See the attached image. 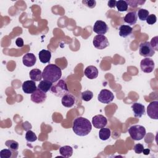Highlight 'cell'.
<instances>
[{
    "instance_id": "6da1fadb",
    "label": "cell",
    "mask_w": 158,
    "mask_h": 158,
    "mask_svg": "<svg viewBox=\"0 0 158 158\" xmlns=\"http://www.w3.org/2000/svg\"><path fill=\"white\" fill-rule=\"evenodd\" d=\"M91 122L85 117H77L73 122V131L78 136H84L88 135L91 131Z\"/></svg>"
},
{
    "instance_id": "7a4b0ae2",
    "label": "cell",
    "mask_w": 158,
    "mask_h": 158,
    "mask_svg": "<svg viewBox=\"0 0 158 158\" xmlns=\"http://www.w3.org/2000/svg\"><path fill=\"white\" fill-rule=\"evenodd\" d=\"M43 78L51 83H56L60 78L62 71L60 68L56 64H48L44 67L42 72Z\"/></svg>"
},
{
    "instance_id": "3957f363",
    "label": "cell",
    "mask_w": 158,
    "mask_h": 158,
    "mask_svg": "<svg viewBox=\"0 0 158 158\" xmlns=\"http://www.w3.org/2000/svg\"><path fill=\"white\" fill-rule=\"evenodd\" d=\"M128 133L130 137L135 141H139L142 139L146 135L145 128L140 125H135L131 126L128 128Z\"/></svg>"
},
{
    "instance_id": "277c9868",
    "label": "cell",
    "mask_w": 158,
    "mask_h": 158,
    "mask_svg": "<svg viewBox=\"0 0 158 158\" xmlns=\"http://www.w3.org/2000/svg\"><path fill=\"white\" fill-rule=\"evenodd\" d=\"M51 91L57 97H62L69 91L67 83L64 80H59L52 85Z\"/></svg>"
},
{
    "instance_id": "5b68a950",
    "label": "cell",
    "mask_w": 158,
    "mask_h": 158,
    "mask_svg": "<svg viewBox=\"0 0 158 158\" xmlns=\"http://www.w3.org/2000/svg\"><path fill=\"white\" fill-rule=\"evenodd\" d=\"M139 53L141 56L150 57L155 54V50L151 46L149 41H144L139 44Z\"/></svg>"
},
{
    "instance_id": "8992f818",
    "label": "cell",
    "mask_w": 158,
    "mask_h": 158,
    "mask_svg": "<svg viewBox=\"0 0 158 158\" xmlns=\"http://www.w3.org/2000/svg\"><path fill=\"white\" fill-rule=\"evenodd\" d=\"M93 44L96 48L103 49L109 46V43L107 37L104 35H97L93 38Z\"/></svg>"
},
{
    "instance_id": "52a82bcc",
    "label": "cell",
    "mask_w": 158,
    "mask_h": 158,
    "mask_svg": "<svg viewBox=\"0 0 158 158\" xmlns=\"http://www.w3.org/2000/svg\"><path fill=\"white\" fill-rule=\"evenodd\" d=\"M114 99V94L108 89H102L98 96V99L103 104H109Z\"/></svg>"
},
{
    "instance_id": "ba28073f",
    "label": "cell",
    "mask_w": 158,
    "mask_h": 158,
    "mask_svg": "<svg viewBox=\"0 0 158 158\" xmlns=\"http://www.w3.org/2000/svg\"><path fill=\"white\" fill-rule=\"evenodd\" d=\"M141 70L144 73H151L154 69V62L152 59L146 57L141 60L140 62Z\"/></svg>"
},
{
    "instance_id": "9c48e42d",
    "label": "cell",
    "mask_w": 158,
    "mask_h": 158,
    "mask_svg": "<svg viewBox=\"0 0 158 158\" xmlns=\"http://www.w3.org/2000/svg\"><path fill=\"white\" fill-rule=\"evenodd\" d=\"M147 114L152 119H158V101L151 102L147 107Z\"/></svg>"
},
{
    "instance_id": "30bf717a",
    "label": "cell",
    "mask_w": 158,
    "mask_h": 158,
    "mask_svg": "<svg viewBox=\"0 0 158 158\" xmlns=\"http://www.w3.org/2000/svg\"><path fill=\"white\" fill-rule=\"evenodd\" d=\"M93 30L94 32L98 35H104L107 32L109 27L105 22L102 20H97L93 25Z\"/></svg>"
},
{
    "instance_id": "8fae6325",
    "label": "cell",
    "mask_w": 158,
    "mask_h": 158,
    "mask_svg": "<svg viewBox=\"0 0 158 158\" xmlns=\"http://www.w3.org/2000/svg\"><path fill=\"white\" fill-rule=\"evenodd\" d=\"M92 123L94 127L96 128H102L106 126L107 123V120L106 117L101 114L96 115L92 118Z\"/></svg>"
},
{
    "instance_id": "7c38bea8",
    "label": "cell",
    "mask_w": 158,
    "mask_h": 158,
    "mask_svg": "<svg viewBox=\"0 0 158 158\" xmlns=\"http://www.w3.org/2000/svg\"><path fill=\"white\" fill-rule=\"evenodd\" d=\"M46 99V93L42 91L40 89L37 88L36 90L33 92L31 95V100L36 104H40L43 102Z\"/></svg>"
},
{
    "instance_id": "4fadbf2b",
    "label": "cell",
    "mask_w": 158,
    "mask_h": 158,
    "mask_svg": "<svg viewBox=\"0 0 158 158\" xmlns=\"http://www.w3.org/2000/svg\"><path fill=\"white\" fill-rule=\"evenodd\" d=\"M22 87L23 91L26 94H32L37 89L35 81L33 80L25 81Z\"/></svg>"
},
{
    "instance_id": "5bb4252c",
    "label": "cell",
    "mask_w": 158,
    "mask_h": 158,
    "mask_svg": "<svg viewBox=\"0 0 158 158\" xmlns=\"http://www.w3.org/2000/svg\"><path fill=\"white\" fill-rule=\"evenodd\" d=\"M22 62L24 65L28 67H32L36 62V57L33 53L28 52L23 56Z\"/></svg>"
},
{
    "instance_id": "9a60e30c",
    "label": "cell",
    "mask_w": 158,
    "mask_h": 158,
    "mask_svg": "<svg viewBox=\"0 0 158 158\" xmlns=\"http://www.w3.org/2000/svg\"><path fill=\"white\" fill-rule=\"evenodd\" d=\"M131 109L135 117L140 118L145 113L144 106L139 102H135L131 106Z\"/></svg>"
},
{
    "instance_id": "2e32d148",
    "label": "cell",
    "mask_w": 158,
    "mask_h": 158,
    "mask_svg": "<svg viewBox=\"0 0 158 158\" xmlns=\"http://www.w3.org/2000/svg\"><path fill=\"white\" fill-rule=\"evenodd\" d=\"M62 104L66 107H71L75 103V98L71 94L67 93L62 97Z\"/></svg>"
},
{
    "instance_id": "e0dca14e",
    "label": "cell",
    "mask_w": 158,
    "mask_h": 158,
    "mask_svg": "<svg viewBox=\"0 0 158 158\" xmlns=\"http://www.w3.org/2000/svg\"><path fill=\"white\" fill-rule=\"evenodd\" d=\"M85 75L89 79L93 80L95 79L98 76V69L93 65L88 66L84 71Z\"/></svg>"
},
{
    "instance_id": "ac0fdd59",
    "label": "cell",
    "mask_w": 158,
    "mask_h": 158,
    "mask_svg": "<svg viewBox=\"0 0 158 158\" xmlns=\"http://www.w3.org/2000/svg\"><path fill=\"white\" fill-rule=\"evenodd\" d=\"M137 19H138V15H137V13L135 11L128 12L124 17L125 22L131 25H135L137 22Z\"/></svg>"
},
{
    "instance_id": "d6986e66",
    "label": "cell",
    "mask_w": 158,
    "mask_h": 158,
    "mask_svg": "<svg viewBox=\"0 0 158 158\" xmlns=\"http://www.w3.org/2000/svg\"><path fill=\"white\" fill-rule=\"evenodd\" d=\"M17 151L12 150L10 149H4L0 151L1 158H15L17 157Z\"/></svg>"
},
{
    "instance_id": "ffe728a7",
    "label": "cell",
    "mask_w": 158,
    "mask_h": 158,
    "mask_svg": "<svg viewBox=\"0 0 158 158\" xmlns=\"http://www.w3.org/2000/svg\"><path fill=\"white\" fill-rule=\"evenodd\" d=\"M38 56L40 62L43 64H46L49 62L51 58V52L48 50L42 49L39 52Z\"/></svg>"
},
{
    "instance_id": "44dd1931",
    "label": "cell",
    "mask_w": 158,
    "mask_h": 158,
    "mask_svg": "<svg viewBox=\"0 0 158 158\" xmlns=\"http://www.w3.org/2000/svg\"><path fill=\"white\" fill-rule=\"evenodd\" d=\"M133 28L127 25H122L119 27V35L121 37L126 38L131 34Z\"/></svg>"
},
{
    "instance_id": "7402d4cb",
    "label": "cell",
    "mask_w": 158,
    "mask_h": 158,
    "mask_svg": "<svg viewBox=\"0 0 158 158\" xmlns=\"http://www.w3.org/2000/svg\"><path fill=\"white\" fill-rule=\"evenodd\" d=\"M29 76L31 80L35 81H41V78H43L42 72L38 69H33L31 70L29 73Z\"/></svg>"
},
{
    "instance_id": "603a6c76",
    "label": "cell",
    "mask_w": 158,
    "mask_h": 158,
    "mask_svg": "<svg viewBox=\"0 0 158 158\" xmlns=\"http://www.w3.org/2000/svg\"><path fill=\"white\" fill-rule=\"evenodd\" d=\"M59 153L65 157H70L72 156L73 149L70 146H64L60 148Z\"/></svg>"
},
{
    "instance_id": "cb8c5ba5",
    "label": "cell",
    "mask_w": 158,
    "mask_h": 158,
    "mask_svg": "<svg viewBox=\"0 0 158 158\" xmlns=\"http://www.w3.org/2000/svg\"><path fill=\"white\" fill-rule=\"evenodd\" d=\"M52 86V83L44 80L40 81V83L38 85V88L41 90L42 91L46 93L49 89H51Z\"/></svg>"
},
{
    "instance_id": "d4e9b609",
    "label": "cell",
    "mask_w": 158,
    "mask_h": 158,
    "mask_svg": "<svg viewBox=\"0 0 158 158\" xmlns=\"http://www.w3.org/2000/svg\"><path fill=\"white\" fill-rule=\"evenodd\" d=\"M110 135H111L110 130L108 128H104V127L102 128H101L99 132V138L103 141H106L108 139L110 138Z\"/></svg>"
},
{
    "instance_id": "484cf974",
    "label": "cell",
    "mask_w": 158,
    "mask_h": 158,
    "mask_svg": "<svg viewBox=\"0 0 158 158\" xmlns=\"http://www.w3.org/2000/svg\"><path fill=\"white\" fill-rule=\"evenodd\" d=\"M115 6L117 8V10L119 12H125L127 11L128 7V4L127 2V1H122L119 0L116 1V5Z\"/></svg>"
},
{
    "instance_id": "4316f807",
    "label": "cell",
    "mask_w": 158,
    "mask_h": 158,
    "mask_svg": "<svg viewBox=\"0 0 158 158\" xmlns=\"http://www.w3.org/2000/svg\"><path fill=\"white\" fill-rule=\"evenodd\" d=\"M149 15V12L148 10L145 9H140L138 10V12L137 13V15L138 16V18L140 20L144 21L146 20L148 17Z\"/></svg>"
},
{
    "instance_id": "83f0119b",
    "label": "cell",
    "mask_w": 158,
    "mask_h": 158,
    "mask_svg": "<svg viewBox=\"0 0 158 158\" xmlns=\"http://www.w3.org/2000/svg\"><path fill=\"white\" fill-rule=\"evenodd\" d=\"M5 145L9 149L14 151H17L19 148V143L14 140H7L5 143Z\"/></svg>"
},
{
    "instance_id": "f1b7e54d",
    "label": "cell",
    "mask_w": 158,
    "mask_h": 158,
    "mask_svg": "<svg viewBox=\"0 0 158 158\" xmlns=\"http://www.w3.org/2000/svg\"><path fill=\"white\" fill-rule=\"evenodd\" d=\"M25 139L28 142H34L37 139V136L33 131L31 130H28L26 132Z\"/></svg>"
},
{
    "instance_id": "f546056e",
    "label": "cell",
    "mask_w": 158,
    "mask_h": 158,
    "mask_svg": "<svg viewBox=\"0 0 158 158\" xmlns=\"http://www.w3.org/2000/svg\"><path fill=\"white\" fill-rule=\"evenodd\" d=\"M93 97V93L89 90H86L81 93V99L85 101H90Z\"/></svg>"
},
{
    "instance_id": "4dcf8cb0",
    "label": "cell",
    "mask_w": 158,
    "mask_h": 158,
    "mask_svg": "<svg viewBox=\"0 0 158 158\" xmlns=\"http://www.w3.org/2000/svg\"><path fill=\"white\" fill-rule=\"evenodd\" d=\"M82 3L89 8H94L96 6V1L94 0H89V1L83 0L82 1Z\"/></svg>"
},
{
    "instance_id": "1f68e13d",
    "label": "cell",
    "mask_w": 158,
    "mask_h": 158,
    "mask_svg": "<svg viewBox=\"0 0 158 158\" xmlns=\"http://www.w3.org/2000/svg\"><path fill=\"white\" fill-rule=\"evenodd\" d=\"M146 20L148 24L153 25L156 22L157 17L154 14H151V15H149V16L148 17Z\"/></svg>"
},
{
    "instance_id": "d6a6232c",
    "label": "cell",
    "mask_w": 158,
    "mask_h": 158,
    "mask_svg": "<svg viewBox=\"0 0 158 158\" xmlns=\"http://www.w3.org/2000/svg\"><path fill=\"white\" fill-rule=\"evenodd\" d=\"M144 146L143 144H140V143H138V144H136L134 146V151L135 152V153L136 154H141L142 153L143 149H144Z\"/></svg>"
},
{
    "instance_id": "836d02e7",
    "label": "cell",
    "mask_w": 158,
    "mask_h": 158,
    "mask_svg": "<svg viewBox=\"0 0 158 158\" xmlns=\"http://www.w3.org/2000/svg\"><path fill=\"white\" fill-rule=\"evenodd\" d=\"M157 39H158V37L157 36H155L154 38H152L150 44L151 45V46L153 48V49L155 50V51H158V43H157Z\"/></svg>"
},
{
    "instance_id": "e575fe53",
    "label": "cell",
    "mask_w": 158,
    "mask_h": 158,
    "mask_svg": "<svg viewBox=\"0 0 158 158\" xmlns=\"http://www.w3.org/2000/svg\"><path fill=\"white\" fill-rule=\"evenodd\" d=\"M15 44L18 47L22 48L23 46V40L22 38H18L16 40H15Z\"/></svg>"
},
{
    "instance_id": "d590c367",
    "label": "cell",
    "mask_w": 158,
    "mask_h": 158,
    "mask_svg": "<svg viewBox=\"0 0 158 158\" xmlns=\"http://www.w3.org/2000/svg\"><path fill=\"white\" fill-rule=\"evenodd\" d=\"M107 4L110 8H114L116 5V1H114V0L109 1Z\"/></svg>"
},
{
    "instance_id": "8d00e7d4",
    "label": "cell",
    "mask_w": 158,
    "mask_h": 158,
    "mask_svg": "<svg viewBox=\"0 0 158 158\" xmlns=\"http://www.w3.org/2000/svg\"><path fill=\"white\" fill-rule=\"evenodd\" d=\"M142 152H143V154H145V155H148V154H149L150 150H149V149H144H144H143V151Z\"/></svg>"
}]
</instances>
